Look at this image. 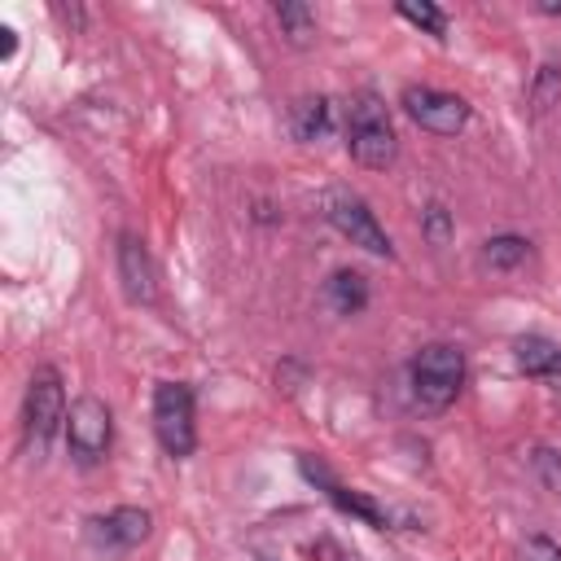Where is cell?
<instances>
[{"label":"cell","instance_id":"obj_21","mask_svg":"<svg viewBox=\"0 0 561 561\" xmlns=\"http://www.w3.org/2000/svg\"><path fill=\"white\" fill-rule=\"evenodd\" d=\"M263 561H267V557H263Z\"/></svg>","mask_w":561,"mask_h":561},{"label":"cell","instance_id":"obj_6","mask_svg":"<svg viewBox=\"0 0 561 561\" xmlns=\"http://www.w3.org/2000/svg\"><path fill=\"white\" fill-rule=\"evenodd\" d=\"M399 105L408 110V118H412L416 127H425V131H434V136H456V131H465V123H469L465 96L443 92V88L412 83V88H403Z\"/></svg>","mask_w":561,"mask_h":561},{"label":"cell","instance_id":"obj_14","mask_svg":"<svg viewBox=\"0 0 561 561\" xmlns=\"http://www.w3.org/2000/svg\"><path fill=\"white\" fill-rule=\"evenodd\" d=\"M276 22L289 35V44H298V48L311 44V35H316V9L302 4V0H280L276 4Z\"/></svg>","mask_w":561,"mask_h":561},{"label":"cell","instance_id":"obj_11","mask_svg":"<svg viewBox=\"0 0 561 561\" xmlns=\"http://www.w3.org/2000/svg\"><path fill=\"white\" fill-rule=\"evenodd\" d=\"M513 355H517V368L526 377H561V346L552 337L526 333V337H517Z\"/></svg>","mask_w":561,"mask_h":561},{"label":"cell","instance_id":"obj_17","mask_svg":"<svg viewBox=\"0 0 561 561\" xmlns=\"http://www.w3.org/2000/svg\"><path fill=\"white\" fill-rule=\"evenodd\" d=\"M561 101V70L552 66V61H543L539 70H535V83H530V105L543 114V110H552Z\"/></svg>","mask_w":561,"mask_h":561},{"label":"cell","instance_id":"obj_10","mask_svg":"<svg viewBox=\"0 0 561 561\" xmlns=\"http://www.w3.org/2000/svg\"><path fill=\"white\" fill-rule=\"evenodd\" d=\"M88 526H92V539H96L101 548H136V543L149 539L153 517H149L145 508H136V504H118L114 513L92 517Z\"/></svg>","mask_w":561,"mask_h":561},{"label":"cell","instance_id":"obj_18","mask_svg":"<svg viewBox=\"0 0 561 561\" xmlns=\"http://www.w3.org/2000/svg\"><path fill=\"white\" fill-rule=\"evenodd\" d=\"M421 232H425L434 245H447V241H451V232H456L451 210H447L443 202H430V206L421 210Z\"/></svg>","mask_w":561,"mask_h":561},{"label":"cell","instance_id":"obj_15","mask_svg":"<svg viewBox=\"0 0 561 561\" xmlns=\"http://www.w3.org/2000/svg\"><path fill=\"white\" fill-rule=\"evenodd\" d=\"M526 254H530V241L517 237V232H500V237L482 241V263H486V267H500V272L526 263Z\"/></svg>","mask_w":561,"mask_h":561},{"label":"cell","instance_id":"obj_7","mask_svg":"<svg viewBox=\"0 0 561 561\" xmlns=\"http://www.w3.org/2000/svg\"><path fill=\"white\" fill-rule=\"evenodd\" d=\"M329 224H333L351 245H359V250H368V254H377V259H390V254H394V245H390L386 228L377 224V215L368 210V202H359V197H351V193H333V202H329Z\"/></svg>","mask_w":561,"mask_h":561},{"label":"cell","instance_id":"obj_1","mask_svg":"<svg viewBox=\"0 0 561 561\" xmlns=\"http://www.w3.org/2000/svg\"><path fill=\"white\" fill-rule=\"evenodd\" d=\"M346 149L359 167H390L394 153H399V136L390 127V114H386V101L377 92H355L351 96V114H346Z\"/></svg>","mask_w":561,"mask_h":561},{"label":"cell","instance_id":"obj_5","mask_svg":"<svg viewBox=\"0 0 561 561\" xmlns=\"http://www.w3.org/2000/svg\"><path fill=\"white\" fill-rule=\"evenodd\" d=\"M110 438H114V421H110L105 399L79 394L70 403V412H66V447H70V456L83 460V465H96L110 451Z\"/></svg>","mask_w":561,"mask_h":561},{"label":"cell","instance_id":"obj_19","mask_svg":"<svg viewBox=\"0 0 561 561\" xmlns=\"http://www.w3.org/2000/svg\"><path fill=\"white\" fill-rule=\"evenodd\" d=\"M530 469H535V478H539L552 495H561V451H557V447H535V451H530Z\"/></svg>","mask_w":561,"mask_h":561},{"label":"cell","instance_id":"obj_4","mask_svg":"<svg viewBox=\"0 0 561 561\" xmlns=\"http://www.w3.org/2000/svg\"><path fill=\"white\" fill-rule=\"evenodd\" d=\"M153 430L167 456H188L197 447L193 425V386L188 381H158L153 386Z\"/></svg>","mask_w":561,"mask_h":561},{"label":"cell","instance_id":"obj_20","mask_svg":"<svg viewBox=\"0 0 561 561\" xmlns=\"http://www.w3.org/2000/svg\"><path fill=\"white\" fill-rule=\"evenodd\" d=\"M522 561H561V543H552L548 535H530L522 543Z\"/></svg>","mask_w":561,"mask_h":561},{"label":"cell","instance_id":"obj_8","mask_svg":"<svg viewBox=\"0 0 561 561\" xmlns=\"http://www.w3.org/2000/svg\"><path fill=\"white\" fill-rule=\"evenodd\" d=\"M298 469H302V478H307V482H316V486H320V491H324V495H329V500H333L342 513H351V517L368 522L373 530H390V526H394V513L377 508V504H373L368 495H359V491H346V486H342V482H337V478H333V473H329L320 460L302 456V460H298Z\"/></svg>","mask_w":561,"mask_h":561},{"label":"cell","instance_id":"obj_9","mask_svg":"<svg viewBox=\"0 0 561 561\" xmlns=\"http://www.w3.org/2000/svg\"><path fill=\"white\" fill-rule=\"evenodd\" d=\"M118 280H123V294L131 302H153L158 298V272H153V259H149V250L136 232L118 237Z\"/></svg>","mask_w":561,"mask_h":561},{"label":"cell","instance_id":"obj_3","mask_svg":"<svg viewBox=\"0 0 561 561\" xmlns=\"http://www.w3.org/2000/svg\"><path fill=\"white\" fill-rule=\"evenodd\" d=\"M66 390H61V373L57 368H35L26 381V443L35 447V456H44V447L53 443V434L66 425Z\"/></svg>","mask_w":561,"mask_h":561},{"label":"cell","instance_id":"obj_12","mask_svg":"<svg viewBox=\"0 0 561 561\" xmlns=\"http://www.w3.org/2000/svg\"><path fill=\"white\" fill-rule=\"evenodd\" d=\"M324 302H329L337 316H359V311L368 307V280H364L359 272L342 267V272H333V276L324 280Z\"/></svg>","mask_w":561,"mask_h":561},{"label":"cell","instance_id":"obj_16","mask_svg":"<svg viewBox=\"0 0 561 561\" xmlns=\"http://www.w3.org/2000/svg\"><path fill=\"white\" fill-rule=\"evenodd\" d=\"M399 18H408L412 26H421V31H430V35H447V13L438 9V4H430V0H399Z\"/></svg>","mask_w":561,"mask_h":561},{"label":"cell","instance_id":"obj_2","mask_svg":"<svg viewBox=\"0 0 561 561\" xmlns=\"http://www.w3.org/2000/svg\"><path fill=\"white\" fill-rule=\"evenodd\" d=\"M465 386V355L447 342H430L412 355V390L430 408H447Z\"/></svg>","mask_w":561,"mask_h":561},{"label":"cell","instance_id":"obj_13","mask_svg":"<svg viewBox=\"0 0 561 561\" xmlns=\"http://www.w3.org/2000/svg\"><path fill=\"white\" fill-rule=\"evenodd\" d=\"M294 136L298 140H324L329 136V127H333V105H329V96H302L298 105H294Z\"/></svg>","mask_w":561,"mask_h":561}]
</instances>
